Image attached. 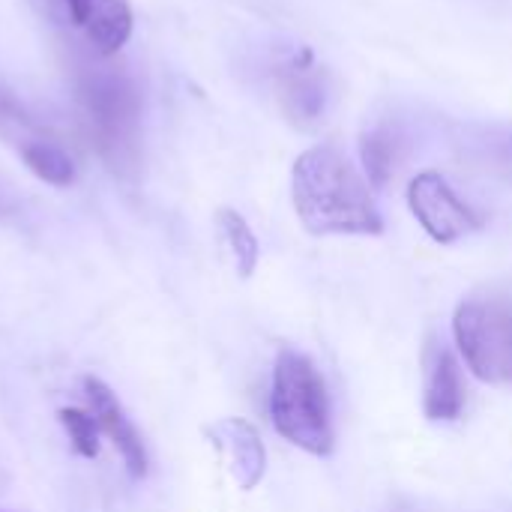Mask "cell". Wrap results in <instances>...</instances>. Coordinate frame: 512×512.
Listing matches in <instances>:
<instances>
[{
    "label": "cell",
    "mask_w": 512,
    "mask_h": 512,
    "mask_svg": "<svg viewBox=\"0 0 512 512\" xmlns=\"http://www.w3.org/2000/svg\"><path fill=\"white\" fill-rule=\"evenodd\" d=\"M207 438L222 453L234 483L243 492H252L264 480V474H267V450H264L261 432L249 420L225 417V420L207 426Z\"/></svg>",
    "instance_id": "obj_7"
},
{
    "label": "cell",
    "mask_w": 512,
    "mask_h": 512,
    "mask_svg": "<svg viewBox=\"0 0 512 512\" xmlns=\"http://www.w3.org/2000/svg\"><path fill=\"white\" fill-rule=\"evenodd\" d=\"M465 411V381L456 354L447 345H432L426 351L423 375V414L432 423H453Z\"/></svg>",
    "instance_id": "obj_8"
},
{
    "label": "cell",
    "mask_w": 512,
    "mask_h": 512,
    "mask_svg": "<svg viewBox=\"0 0 512 512\" xmlns=\"http://www.w3.org/2000/svg\"><path fill=\"white\" fill-rule=\"evenodd\" d=\"M57 420L69 438V447L75 456L81 459H96L99 456V423L93 414L81 411V408H60Z\"/></svg>",
    "instance_id": "obj_15"
},
{
    "label": "cell",
    "mask_w": 512,
    "mask_h": 512,
    "mask_svg": "<svg viewBox=\"0 0 512 512\" xmlns=\"http://www.w3.org/2000/svg\"><path fill=\"white\" fill-rule=\"evenodd\" d=\"M360 159H363V174L372 183V189H384L393 165H396V141L387 129H372L360 141Z\"/></svg>",
    "instance_id": "obj_14"
},
{
    "label": "cell",
    "mask_w": 512,
    "mask_h": 512,
    "mask_svg": "<svg viewBox=\"0 0 512 512\" xmlns=\"http://www.w3.org/2000/svg\"><path fill=\"white\" fill-rule=\"evenodd\" d=\"M270 417L276 432L309 456H330L336 435L330 420L327 384L315 363L300 351H279L273 366Z\"/></svg>",
    "instance_id": "obj_3"
},
{
    "label": "cell",
    "mask_w": 512,
    "mask_h": 512,
    "mask_svg": "<svg viewBox=\"0 0 512 512\" xmlns=\"http://www.w3.org/2000/svg\"><path fill=\"white\" fill-rule=\"evenodd\" d=\"M132 24L129 0H72V27L99 57H114L129 42Z\"/></svg>",
    "instance_id": "obj_9"
},
{
    "label": "cell",
    "mask_w": 512,
    "mask_h": 512,
    "mask_svg": "<svg viewBox=\"0 0 512 512\" xmlns=\"http://www.w3.org/2000/svg\"><path fill=\"white\" fill-rule=\"evenodd\" d=\"M84 393H87V402H90V414L99 423V432L123 456V465H126L129 477L132 480H144L147 471H150L147 447H144L138 429L132 426V420L126 417L123 405L117 402L114 390L105 381H99V378H84Z\"/></svg>",
    "instance_id": "obj_6"
},
{
    "label": "cell",
    "mask_w": 512,
    "mask_h": 512,
    "mask_svg": "<svg viewBox=\"0 0 512 512\" xmlns=\"http://www.w3.org/2000/svg\"><path fill=\"white\" fill-rule=\"evenodd\" d=\"M453 339L465 366L486 384H512V300L471 297L453 315Z\"/></svg>",
    "instance_id": "obj_4"
},
{
    "label": "cell",
    "mask_w": 512,
    "mask_h": 512,
    "mask_svg": "<svg viewBox=\"0 0 512 512\" xmlns=\"http://www.w3.org/2000/svg\"><path fill=\"white\" fill-rule=\"evenodd\" d=\"M291 201L315 237H375L384 231L372 183L333 144H315L294 159Z\"/></svg>",
    "instance_id": "obj_1"
},
{
    "label": "cell",
    "mask_w": 512,
    "mask_h": 512,
    "mask_svg": "<svg viewBox=\"0 0 512 512\" xmlns=\"http://www.w3.org/2000/svg\"><path fill=\"white\" fill-rule=\"evenodd\" d=\"M0 512H3V510H0Z\"/></svg>",
    "instance_id": "obj_17"
},
{
    "label": "cell",
    "mask_w": 512,
    "mask_h": 512,
    "mask_svg": "<svg viewBox=\"0 0 512 512\" xmlns=\"http://www.w3.org/2000/svg\"><path fill=\"white\" fill-rule=\"evenodd\" d=\"M408 207L420 228L441 246H453L483 228L480 213L459 198L441 171H420L408 183Z\"/></svg>",
    "instance_id": "obj_5"
},
{
    "label": "cell",
    "mask_w": 512,
    "mask_h": 512,
    "mask_svg": "<svg viewBox=\"0 0 512 512\" xmlns=\"http://www.w3.org/2000/svg\"><path fill=\"white\" fill-rule=\"evenodd\" d=\"M27 3L42 21L54 27H72V0H27Z\"/></svg>",
    "instance_id": "obj_16"
},
{
    "label": "cell",
    "mask_w": 512,
    "mask_h": 512,
    "mask_svg": "<svg viewBox=\"0 0 512 512\" xmlns=\"http://www.w3.org/2000/svg\"><path fill=\"white\" fill-rule=\"evenodd\" d=\"M312 69L315 66L309 63V51H303L300 57H291L282 72V99L300 120H315L324 111V87Z\"/></svg>",
    "instance_id": "obj_10"
},
{
    "label": "cell",
    "mask_w": 512,
    "mask_h": 512,
    "mask_svg": "<svg viewBox=\"0 0 512 512\" xmlns=\"http://www.w3.org/2000/svg\"><path fill=\"white\" fill-rule=\"evenodd\" d=\"M21 162L27 165V171L33 177H39L48 186L63 189V186L75 183V162H72V156L66 153V147L54 135L39 141V144H33L30 150H24Z\"/></svg>",
    "instance_id": "obj_13"
},
{
    "label": "cell",
    "mask_w": 512,
    "mask_h": 512,
    "mask_svg": "<svg viewBox=\"0 0 512 512\" xmlns=\"http://www.w3.org/2000/svg\"><path fill=\"white\" fill-rule=\"evenodd\" d=\"M51 138V132L24 108V102L0 81V141L9 144L18 156L33 144Z\"/></svg>",
    "instance_id": "obj_11"
},
{
    "label": "cell",
    "mask_w": 512,
    "mask_h": 512,
    "mask_svg": "<svg viewBox=\"0 0 512 512\" xmlns=\"http://www.w3.org/2000/svg\"><path fill=\"white\" fill-rule=\"evenodd\" d=\"M72 90L96 156L117 177H132L141 165V93L129 69L90 51L72 69Z\"/></svg>",
    "instance_id": "obj_2"
},
{
    "label": "cell",
    "mask_w": 512,
    "mask_h": 512,
    "mask_svg": "<svg viewBox=\"0 0 512 512\" xmlns=\"http://www.w3.org/2000/svg\"><path fill=\"white\" fill-rule=\"evenodd\" d=\"M216 225H219V234H222L225 246L231 249L237 276L249 279L255 273V267H258V258H261V246H258V237L252 231V225L231 207H222L216 213Z\"/></svg>",
    "instance_id": "obj_12"
}]
</instances>
